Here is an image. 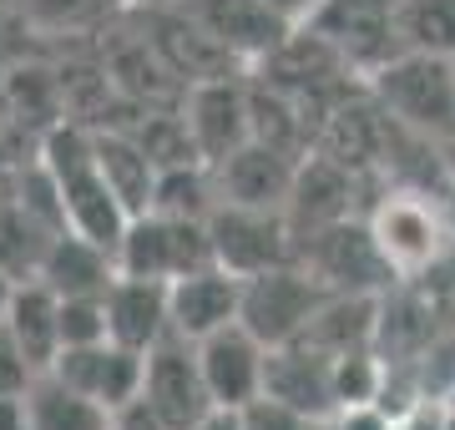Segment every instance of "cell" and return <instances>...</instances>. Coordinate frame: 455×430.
<instances>
[{
  "label": "cell",
  "instance_id": "6da1fadb",
  "mask_svg": "<svg viewBox=\"0 0 455 430\" xmlns=\"http://www.w3.org/2000/svg\"><path fill=\"white\" fill-rule=\"evenodd\" d=\"M370 101L390 116L395 127L415 137L455 142V61L420 56V51H395L390 61L364 76Z\"/></svg>",
  "mask_w": 455,
  "mask_h": 430
},
{
  "label": "cell",
  "instance_id": "7a4b0ae2",
  "mask_svg": "<svg viewBox=\"0 0 455 430\" xmlns=\"http://www.w3.org/2000/svg\"><path fill=\"white\" fill-rule=\"evenodd\" d=\"M329 299V289L314 279L309 268L289 259L278 268H263V274H248L243 279V299H238V324H243L253 339H263L268 349L293 345L299 334L309 330V319L319 315V304Z\"/></svg>",
  "mask_w": 455,
  "mask_h": 430
},
{
  "label": "cell",
  "instance_id": "3957f363",
  "mask_svg": "<svg viewBox=\"0 0 455 430\" xmlns=\"http://www.w3.org/2000/svg\"><path fill=\"white\" fill-rule=\"evenodd\" d=\"M212 264L208 218H167V213H137L122 228L116 243V274L172 283L188 268Z\"/></svg>",
  "mask_w": 455,
  "mask_h": 430
},
{
  "label": "cell",
  "instance_id": "277c9868",
  "mask_svg": "<svg viewBox=\"0 0 455 430\" xmlns=\"http://www.w3.org/2000/svg\"><path fill=\"white\" fill-rule=\"evenodd\" d=\"M208 243L212 264H223L228 274H263L299 259L293 253V223L283 208H243V203H212L208 213Z\"/></svg>",
  "mask_w": 455,
  "mask_h": 430
},
{
  "label": "cell",
  "instance_id": "5b68a950",
  "mask_svg": "<svg viewBox=\"0 0 455 430\" xmlns=\"http://www.w3.org/2000/svg\"><path fill=\"white\" fill-rule=\"evenodd\" d=\"M299 31L324 41L349 71L370 76L395 56V0H319L299 20Z\"/></svg>",
  "mask_w": 455,
  "mask_h": 430
},
{
  "label": "cell",
  "instance_id": "8992f818",
  "mask_svg": "<svg viewBox=\"0 0 455 430\" xmlns=\"http://www.w3.org/2000/svg\"><path fill=\"white\" fill-rule=\"evenodd\" d=\"M188 20L208 46H218L223 56H243V61L278 56L289 46V31H299L268 0H188Z\"/></svg>",
  "mask_w": 455,
  "mask_h": 430
},
{
  "label": "cell",
  "instance_id": "52a82bcc",
  "mask_svg": "<svg viewBox=\"0 0 455 430\" xmlns=\"http://www.w3.org/2000/svg\"><path fill=\"white\" fill-rule=\"evenodd\" d=\"M147 410L157 415L167 430H193L203 415L212 410L203 370H197V349L182 334H167L163 345L147 349L142 360V395Z\"/></svg>",
  "mask_w": 455,
  "mask_h": 430
},
{
  "label": "cell",
  "instance_id": "ba28073f",
  "mask_svg": "<svg viewBox=\"0 0 455 430\" xmlns=\"http://www.w3.org/2000/svg\"><path fill=\"white\" fill-rule=\"evenodd\" d=\"M182 127H188L193 152L203 163H223L228 152L253 142V92L243 82H228V76H203L188 92Z\"/></svg>",
  "mask_w": 455,
  "mask_h": 430
},
{
  "label": "cell",
  "instance_id": "9c48e42d",
  "mask_svg": "<svg viewBox=\"0 0 455 430\" xmlns=\"http://www.w3.org/2000/svg\"><path fill=\"white\" fill-rule=\"evenodd\" d=\"M197 370L208 385V400L223 410H243L248 400L263 395V375H268V345L253 339L243 324H228V330L197 339Z\"/></svg>",
  "mask_w": 455,
  "mask_h": 430
},
{
  "label": "cell",
  "instance_id": "30bf717a",
  "mask_svg": "<svg viewBox=\"0 0 455 430\" xmlns=\"http://www.w3.org/2000/svg\"><path fill=\"white\" fill-rule=\"evenodd\" d=\"M293 182H299V163L283 147L268 142H243L238 152H228L223 163H212V187L218 203H243V208H283L289 213Z\"/></svg>",
  "mask_w": 455,
  "mask_h": 430
},
{
  "label": "cell",
  "instance_id": "8fae6325",
  "mask_svg": "<svg viewBox=\"0 0 455 430\" xmlns=\"http://www.w3.org/2000/svg\"><path fill=\"white\" fill-rule=\"evenodd\" d=\"M238 299H243V279L228 274L223 264L188 268L167 283V315H172V334L182 339H208V334L238 324Z\"/></svg>",
  "mask_w": 455,
  "mask_h": 430
},
{
  "label": "cell",
  "instance_id": "7c38bea8",
  "mask_svg": "<svg viewBox=\"0 0 455 430\" xmlns=\"http://www.w3.org/2000/svg\"><path fill=\"white\" fill-rule=\"evenodd\" d=\"M370 238L395 268V279H415L440 253V218L435 208L415 193H395L370 213Z\"/></svg>",
  "mask_w": 455,
  "mask_h": 430
},
{
  "label": "cell",
  "instance_id": "4fadbf2b",
  "mask_svg": "<svg viewBox=\"0 0 455 430\" xmlns=\"http://www.w3.org/2000/svg\"><path fill=\"white\" fill-rule=\"evenodd\" d=\"M142 360L147 354L116 345V339H97V345L61 349L51 360V370L66 385H76L82 395H92L101 410H122V405H132V400L142 395Z\"/></svg>",
  "mask_w": 455,
  "mask_h": 430
},
{
  "label": "cell",
  "instance_id": "5bb4252c",
  "mask_svg": "<svg viewBox=\"0 0 455 430\" xmlns=\"http://www.w3.org/2000/svg\"><path fill=\"white\" fill-rule=\"evenodd\" d=\"M263 395L293 405L309 420H329L339 415L334 405V354L314 349L309 339H293V345L268 349V375H263Z\"/></svg>",
  "mask_w": 455,
  "mask_h": 430
},
{
  "label": "cell",
  "instance_id": "9a60e30c",
  "mask_svg": "<svg viewBox=\"0 0 455 430\" xmlns=\"http://www.w3.org/2000/svg\"><path fill=\"white\" fill-rule=\"evenodd\" d=\"M172 334L167 315V283L163 279H137V274H116L107 289V339L147 354Z\"/></svg>",
  "mask_w": 455,
  "mask_h": 430
},
{
  "label": "cell",
  "instance_id": "2e32d148",
  "mask_svg": "<svg viewBox=\"0 0 455 430\" xmlns=\"http://www.w3.org/2000/svg\"><path fill=\"white\" fill-rule=\"evenodd\" d=\"M36 279L46 283V289H56L61 299H71V294H107L112 279H116V259L101 249V243H92V238H82V233L61 228V233H51Z\"/></svg>",
  "mask_w": 455,
  "mask_h": 430
},
{
  "label": "cell",
  "instance_id": "e0dca14e",
  "mask_svg": "<svg viewBox=\"0 0 455 430\" xmlns=\"http://www.w3.org/2000/svg\"><path fill=\"white\" fill-rule=\"evenodd\" d=\"M0 319H5V330L16 334V345L26 349L36 375L51 370V360L61 354V299H56V289H46L36 274L20 279Z\"/></svg>",
  "mask_w": 455,
  "mask_h": 430
},
{
  "label": "cell",
  "instance_id": "ac0fdd59",
  "mask_svg": "<svg viewBox=\"0 0 455 430\" xmlns=\"http://www.w3.org/2000/svg\"><path fill=\"white\" fill-rule=\"evenodd\" d=\"M20 400H26V426L31 430H107L112 426V410H101L92 395L66 385L56 370L31 375Z\"/></svg>",
  "mask_w": 455,
  "mask_h": 430
},
{
  "label": "cell",
  "instance_id": "d6986e66",
  "mask_svg": "<svg viewBox=\"0 0 455 430\" xmlns=\"http://www.w3.org/2000/svg\"><path fill=\"white\" fill-rule=\"evenodd\" d=\"M92 142H97L101 178H107V187L122 198V208H127L132 218L147 213V208H152V187H157V163L147 157V147L137 137H122V132L92 137Z\"/></svg>",
  "mask_w": 455,
  "mask_h": 430
},
{
  "label": "cell",
  "instance_id": "ffe728a7",
  "mask_svg": "<svg viewBox=\"0 0 455 430\" xmlns=\"http://www.w3.org/2000/svg\"><path fill=\"white\" fill-rule=\"evenodd\" d=\"M395 51L455 61V0H395Z\"/></svg>",
  "mask_w": 455,
  "mask_h": 430
},
{
  "label": "cell",
  "instance_id": "44dd1931",
  "mask_svg": "<svg viewBox=\"0 0 455 430\" xmlns=\"http://www.w3.org/2000/svg\"><path fill=\"white\" fill-rule=\"evenodd\" d=\"M97 339H107V294H71V299H61V349L97 345Z\"/></svg>",
  "mask_w": 455,
  "mask_h": 430
},
{
  "label": "cell",
  "instance_id": "7402d4cb",
  "mask_svg": "<svg viewBox=\"0 0 455 430\" xmlns=\"http://www.w3.org/2000/svg\"><path fill=\"white\" fill-rule=\"evenodd\" d=\"M238 420H243V430H309V415H299L293 405H283L274 395L248 400L238 410Z\"/></svg>",
  "mask_w": 455,
  "mask_h": 430
},
{
  "label": "cell",
  "instance_id": "603a6c76",
  "mask_svg": "<svg viewBox=\"0 0 455 430\" xmlns=\"http://www.w3.org/2000/svg\"><path fill=\"white\" fill-rule=\"evenodd\" d=\"M31 360H26V349L16 345V334L5 330V319H0V395H20L26 385H31Z\"/></svg>",
  "mask_w": 455,
  "mask_h": 430
},
{
  "label": "cell",
  "instance_id": "cb8c5ba5",
  "mask_svg": "<svg viewBox=\"0 0 455 430\" xmlns=\"http://www.w3.org/2000/svg\"><path fill=\"white\" fill-rule=\"evenodd\" d=\"M31 11L51 26H66V20H82L92 11V0H31Z\"/></svg>",
  "mask_w": 455,
  "mask_h": 430
},
{
  "label": "cell",
  "instance_id": "d4e9b609",
  "mask_svg": "<svg viewBox=\"0 0 455 430\" xmlns=\"http://www.w3.org/2000/svg\"><path fill=\"white\" fill-rule=\"evenodd\" d=\"M107 430H167L157 415L147 410L142 400H132V405H122V410H112V426Z\"/></svg>",
  "mask_w": 455,
  "mask_h": 430
},
{
  "label": "cell",
  "instance_id": "484cf974",
  "mask_svg": "<svg viewBox=\"0 0 455 430\" xmlns=\"http://www.w3.org/2000/svg\"><path fill=\"white\" fill-rule=\"evenodd\" d=\"M0 430H31L26 426V400L20 395H0Z\"/></svg>",
  "mask_w": 455,
  "mask_h": 430
},
{
  "label": "cell",
  "instance_id": "4316f807",
  "mask_svg": "<svg viewBox=\"0 0 455 430\" xmlns=\"http://www.w3.org/2000/svg\"><path fill=\"white\" fill-rule=\"evenodd\" d=\"M193 430H243V420H238V410H223V405H212V410L203 415Z\"/></svg>",
  "mask_w": 455,
  "mask_h": 430
},
{
  "label": "cell",
  "instance_id": "83f0119b",
  "mask_svg": "<svg viewBox=\"0 0 455 430\" xmlns=\"http://www.w3.org/2000/svg\"><path fill=\"white\" fill-rule=\"evenodd\" d=\"M268 5H278V11H283V16H289L293 26H299V20L309 16V11L319 5V0H268Z\"/></svg>",
  "mask_w": 455,
  "mask_h": 430
},
{
  "label": "cell",
  "instance_id": "f1b7e54d",
  "mask_svg": "<svg viewBox=\"0 0 455 430\" xmlns=\"http://www.w3.org/2000/svg\"><path fill=\"white\" fill-rule=\"evenodd\" d=\"M16 274H11V268H5V264H0V315H5V304H11V294H16Z\"/></svg>",
  "mask_w": 455,
  "mask_h": 430
},
{
  "label": "cell",
  "instance_id": "f546056e",
  "mask_svg": "<svg viewBox=\"0 0 455 430\" xmlns=\"http://www.w3.org/2000/svg\"><path fill=\"white\" fill-rule=\"evenodd\" d=\"M309 430H339V415H329V420H309Z\"/></svg>",
  "mask_w": 455,
  "mask_h": 430
}]
</instances>
